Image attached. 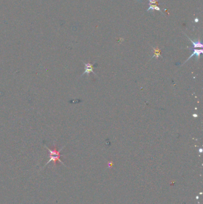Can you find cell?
Instances as JSON below:
<instances>
[{
    "label": "cell",
    "instance_id": "cell-7",
    "mask_svg": "<svg viewBox=\"0 0 203 204\" xmlns=\"http://www.w3.org/2000/svg\"><path fill=\"white\" fill-rule=\"evenodd\" d=\"M149 1H150V4H155L156 5L157 4V3H158V0H157V1H156V0H148Z\"/></svg>",
    "mask_w": 203,
    "mask_h": 204
},
{
    "label": "cell",
    "instance_id": "cell-1",
    "mask_svg": "<svg viewBox=\"0 0 203 204\" xmlns=\"http://www.w3.org/2000/svg\"><path fill=\"white\" fill-rule=\"evenodd\" d=\"M44 146L47 149V151L49 152V158H50V159H49V160L48 161V162L46 163V164L44 165V167L43 168L45 167L48 164H50V163L51 162H52L54 163V166H56V164H57V163L58 162H59L61 163V164H63L64 166L66 167V165L64 164V162L60 159V157L62 156V155H60V152L64 149V147L66 146V145L62 147L60 149H59V150H58V149H57V146L56 144L54 146L52 149H50L49 147H48L45 145H44Z\"/></svg>",
    "mask_w": 203,
    "mask_h": 204
},
{
    "label": "cell",
    "instance_id": "cell-2",
    "mask_svg": "<svg viewBox=\"0 0 203 204\" xmlns=\"http://www.w3.org/2000/svg\"><path fill=\"white\" fill-rule=\"evenodd\" d=\"M83 63L85 65V71L84 72V73L81 76H84L85 74H87L88 75H89L90 73H92L95 75H96V74L93 72V65L92 64H91V63H86L84 62H83Z\"/></svg>",
    "mask_w": 203,
    "mask_h": 204
},
{
    "label": "cell",
    "instance_id": "cell-4",
    "mask_svg": "<svg viewBox=\"0 0 203 204\" xmlns=\"http://www.w3.org/2000/svg\"><path fill=\"white\" fill-rule=\"evenodd\" d=\"M187 37H188V38L189 39V40H190L191 41V42L192 43V44H193V47H192V48H202V43L200 41H193L191 38H189L187 35H186Z\"/></svg>",
    "mask_w": 203,
    "mask_h": 204
},
{
    "label": "cell",
    "instance_id": "cell-6",
    "mask_svg": "<svg viewBox=\"0 0 203 204\" xmlns=\"http://www.w3.org/2000/svg\"><path fill=\"white\" fill-rule=\"evenodd\" d=\"M154 51V55L153 56L152 58L156 57V58H158V57L161 56L160 55V50L158 48H153Z\"/></svg>",
    "mask_w": 203,
    "mask_h": 204
},
{
    "label": "cell",
    "instance_id": "cell-8",
    "mask_svg": "<svg viewBox=\"0 0 203 204\" xmlns=\"http://www.w3.org/2000/svg\"><path fill=\"white\" fill-rule=\"evenodd\" d=\"M198 19H195V22H198Z\"/></svg>",
    "mask_w": 203,
    "mask_h": 204
},
{
    "label": "cell",
    "instance_id": "cell-5",
    "mask_svg": "<svg viewBox=\"0 0 203 204\" xmlns=\"http://www.w3.org/2000/svg\"><path fill=\"white\" fill-rule=\"evenodd\" d=\"M149 5H150V7H149V8L146 10V11H150V10H151V11L158 10V11H160L162 13V14H163V13L161 11V9L157 5H153V4H149Z\"/></svg>",
    "mask_w": 203,
    "mask_h": 204
},
{
    "label": "cell",
    "instance_id": "cell-3",
    "mask_svg": "<svg viewBox=\"0 0 203 204\" xmlns=\"http://www.w3.org/2000/svg\"><path fill=\"white\" fill-rule=\"evenodd\" d=\"M189 49H190L191 50H193V53H192L191 55L190 56H189V57L188 58V59L184 62V63H185L186 62H188L189 59H191L192 57H193V56H195V57H196L197 60H198L200 59V56H201V54L202 53V52H203V51H202V49L198 50V49H195V48H190ZM184 63H183V64H184Z\"/></svg>",
    "mask_w": 203,
    "mask_h": 204
}]
</instances>
